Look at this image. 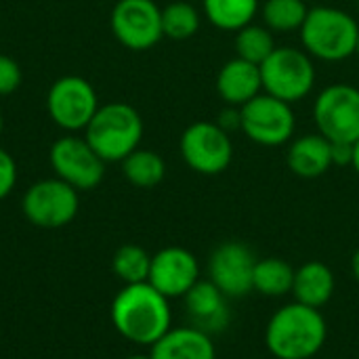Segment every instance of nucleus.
<instances>
[{
  "instance_id": "obj_1",
  "label": "nucleus",
  "mask_w": 359,
  "mask_h": 359,
  "mask_svg": "<svg viewBox=\"0 0 359 359\" xmlns=\"http://www.w3.org/2000/svg\"><path fill=\"white\" fill-rule=\"evenodd\" d=\"M109 316L116 332L139 347H151L172 328L170 299L149 282L124 284L111 301Z\"/></svg>"
},
{
  "instance_id": "obj_2",
  "label": "nucleus",
  "mask_w": 359,
  "mask_h": 359,
  "mask_svg": "<svg viewBox=\"0 0 359 359\" xmlns=\"http://www.w3.org/2000/svg\"><path fill=\"white\" fill-rule=\"evenodd\" d=\"M328 341V322L322 309L286 303L265 326V347L276 359H313Z\"/></svg>"
},
{
  "instance_id": "obj_3",
  "label": "nucleus",
  "mask_w": 359,
  "mask_h": 359,
  "mask_svg": "<svg viewBox=\"0 0 359 359\" xmlns=\"http://www.w3.org/2000/svg\"><path fill=\"white\" fill-rule=\"evenodd\" d=\"M299 36L303 44L301 48L313 59L341 63L355 55L359 23L351 13L339 6L320 4L309 8Z\"/></svg>"
},
{
  "instance_id": "obj_4",
  "label": "nucleus",
  "mask_w": 359,
  "mask_h": 359,
  "mask_svg": "<svg viewBox=\"0 0 359 359\" xmlns=\"http://www.w3.org/2000/svg\"><path fill=\"white\" fill-rule=\"evenodd\" d=\"M84 139L105 164L122 162L128 154L139 149L143 139V118L124 101L99 105L97 114L84 128Z\"/></svg>"
},
{
  "instance_id": "obj_5",
  "label": "nucleus",
  "mask_w": 359,
  "mask_h": 359,
  "mask_svg": "<svg viewBox=\"0 0 359 359\" xmlns=\"http://www.w3.org/2000/svg\"><path fill=\"white\" fill-rule=\"evenodd\" d=\"M261 80L263 93L294 105L309 97L316 86L318 72L313 57L299 46H276L261 63Z\"/></svg>"
},
{
  "instance_id": "obj_6",
  "label": "nucleus",
  "mask_w": 359,
  "mask_h": 359,
  "mask_svg": "<svg viewBox=\"0 0 359 359\" xmlns=\"http://www.w3.org/2000/svg\"><path fill=\"white\" fill-rule=\"evenodd\" d=\"M313 122L328 141L355 143L359 139V86L347 82L328 84L313 101Z\"/></svg>"
},
{
  "instance_id": "obj_7",
  "label": "nucleus",
  "mask_w": 359,
  "mask_h": 359,
  "mask_svg": "<svg viewBox=\"0 0 359 359\" xmlns=\"http://www.w3.org/2000/svg\"><path fill=\"white\" fill-rule=\"evenodd\" d=\"M181 158L198 175L215 177L229 168L233 160V141L217 122L198 120L189 124L179 141Z\"/></svg>"
},
{
  "instance_id": "obj_8",
  "label": "nucleus",
  "mask_w": 359,
  "mask_h": 359,
  "mask_svg": "<svg viewBox=\"0 0 359 359\" xmlns=\"http://www.w3.org/2000/svg\"><path fill=\"white\" fill-rule=\"evenodd\" d=\"M80 191L59 177L40 179L21 200L23 217L40 229H59L69 225L80 210Z\"/></svg>"
},
{
  "instance_id": "obj_9",
  "label": "nucleus",
  "mask_w": 359,
  "mask_h": 359,
  "mask_svg": "<svg viewBox=\"0 0 359 359\" xmlns=\"http://www.w3.org/2000/svg\"><path fill=\"white\" fill-rule=\"evenodd\" d=\"M242 109V133L257 145L282 147L292 141L297 130V114L290 103L261 93Z\"/></svg>"
},
{
  "instance_id": "obj_10",
  "label": "nucleus",
  "mask_w": 359,
  "mask_h": 359,
  "mask_svg": "<svg viewBox=\"0 0 359 359\" xmlns=\"http://www.w3.org/2000/svg\"><path fill=\"white\" fill-rule=\"evenodd\" d=\"M46 109L53 122L67 130L78 133L88 126L99 109L95 86L82 76H63L55 80L46 93Z\"/></svg>"
},
{
  "instance_id": "obj_11",
  "label": "nucleus",
  "mask_w": 359,
  "mask_h": 359,
  "mask_svg": "<svg viewBox=\"0 0 359 359\" xmlns=\"http://www.w3.org/2000/svg\"><path fill=\"white\" fill-rule=\"evenodd\" d=\"M114 38L128 50H149L162 38V8L156 0H118L109 15Z\"/></svg>"
},
{
  "instance_id": "obj_12",
  "label": "nucleus",
  "mask_w": 359,
  "mask_h": 359,
  "mask_svg": "<svg viewBox=\"0 0 359 359\" xmlns=\"http://www.w3.org/2000/svg\"><path fill=\"white\" fill-rule=\"evenodd\" d=\"M55 177L78 191H88L101 185L105 177V162L95 154L84 137L65 135L57 139L48 151Z\"/></svg>"
},
{
  "instance_id": "obj_13",
  "label": "nucleus",
  "mask_w": 359,
  "mask_h": 359,
  "mask_svg": "<svg viewBox=\"0 0 359 359\" xmlns=\"http://www.w3.org/2000/svg\"><path fill=\"white\" fill-rule=\"evenodd\" d=\"M257 257L238 240L221 242L208 257V280L229 299H244L252 292Z\"/></svg>"
},
{
  "instance_id": "obj_14",
  "label": "nucleus",
  "mask_w": 359,
  "mask_h": 359,
  "mask_svg": "<svg viewBox=\"0 0 359 359\" xmlns=\"http://www.w3.org/2000/svg\"><path fill=\"white\" fill-rule=\"evenodd\" d=\"M200 280V263L183 246H166L151 257L147 282L170 301L183 299Z\"/></svg>"
},
{
  "instance_id": "obj_15",
  "label": "nucleus",
  "mask_w": 359,
  "mask_h": 359,
  "mask_svg": "<svg viewBox=\"0 0 359 359\" xmlns=\"http://www.w3.org/2000/svg\"><path fill=\"white\" fill-rule=\"evenodd\" d=\"M183 305H185V316L189 320V326L210 337L225 332L231 324L229 299L210 280H200L183 297Z\"/></svg>"
},
{
  "instance_id": "obj_16",
  "label": "nucleus",
  "mask_w": 359,
  "mask_h": 359,
  "mask_svg": "<svg viewBox=\"0 0 359 359\" xmlns=\"http://www.w3.org/2000/svg\"><path fill=\"white\" fill-rule=\"evenodd\" d=\"M263 93L261 67L240 57L229 59L217 74V95L225 105L242 107Z\"/></svg>"
},
{
  "instance_id": "obj_17",
  "label": "nucleus",
  "mask_w": 359,
  "mask_h": 359,
  "mask_svg": "<svg viewBox=\"0 0 359 359\" xmlns=\"http://www.w3.org/2000/svg\"><path fill=\"white\" fill-rule=\"evenodd\" d=\"M149 359H217V347L210 334L194 326H177L149 347Z\"/></svg>"
},
{
  "instance_id": "obj_18",
  "label": "nucleus",
  "mask_w": 359,
  "mask_h": 359,
  "mask_svg": "<svg viewBox=\"0 0 359 359\" xmlns=\"http://www.w3.org/2000/svg\"><path fill=\"white\" fill-rule=\"evenodd\" d=\"M286 164L301 179H318L332 168L330 141L320 133L297 137L288 143Z\"/></svg>"
},
{
  "instance_id": "obj_19",
  "label": "nucleus",
  "mask_w": 359,
  "mask_h": 359,
  "mask_svg": "<svg viewBox=\"0 0 359 359\" xmlns=\"http://www.w3.org/2000/svg\"><path fill=\"white\" fill-rule=\"evenodd\" d=\"M337 290L334 271L322 261H307L294 271L292 294L297 303H303L313 309L326 307Z\"/></svg>"
},
{
  "instance_id": "obj_20",
  "label": "nucleus",
  "mask_w": 359,
  "mask_h": 359,
  "mask_svg": "<svg viewBox=\"0 0 359 359\" xmlns=\"http://www.w3.org/2000/svg\"><path fill=\"white\" fill-rule=\"evenodd\" d=\"M261 11L259 0H202V13L221 32H240Z\"/></svg>"
},
{
  "instance_id": "obj_21",
  "label": "nucleus",
  "mask_w": 359,
  "mask_h": 359,
  "mask_svg": "<svg viewBox=\"0 0 359 359\" xmlns=\"http://www.w3.org/2000/svg\"><path fill=\"white\" fill-rule=\"evenodd\" d=\"M294 271L297 269L280 257L259 259L255 265L252 290L267 299H282L292 292Z\"/></svg>"
},
{
  "instance_id": "obj_22",
  "label": "nucleus",
  "mask_w": 359,
  "mask_h": 359,
  "mask_svg": "<svg viewBox=\"0 0 359 359\" xmlns=\"http://www.w3.org/2000/svg\"><path fill=\"white\" fill-rule=\"evenodd\" d=\"M122 172L126 181L139 189H151L166 177V162L151 149H135L122 160Z\"/></svg>"
},
{
  "instance_id": "obj_23",
  "label": "nucleus",
  "mask_w": 359,
  "mask_h": 359,
  "mask_svg": "<svg viewBox=\"0 0 359 359\" xmlns=\"http://www.w3.org/2000/svg\"><path fill=\"white\" fill-rule=\"evenodd\" d=\"M259 13L273 34H292L303 27L309 6L305 0H265Z\"/></svg>"
},
{
  "instance_id": "obj_24",
  "label": "nucleus",
  "mask_w": 359,
  "mask_h": 359,
  "mask_svg": "<svg viewBox=\"0 0 359 359\" xmlns=\"http://www.w3.org/2000/svg\"><path fill=\"white\" fill-rule=\"evenodd\" d=\"M276 34L263 25V23H248L246 27H242L240 32H236L233 38V48H236V57L250 61L255 65L261 67V63L276 50Z\"/></svg>"
},
{
  "instance_id": "obj_25",
  "label": "nucleus",
  "mask_w": 359,
  "mask_h": 359,
  "mask_svg": "<svg viewBox=\"0 0 359 359\" xmlns=\"http://www.w3.org/2000/svg\"><path fill=\"white\" fill-rule=\"evenodd\" d=\"M202 25V13L183 0H175L162 8V32L170 40H189Z\"/></svg>"
},
{
  "instance_id": "obj_26",
  "label": "nucleus",
  "mask_w": 359,
  "mask_h": 359,
  "mask_svg": "<svg viewBox=\"0 0 359 359\" xmlns=\"http://www.w3.org/2000/svg\"><path fill=\"white\" fill-rule=\"evenodd\" d=\"M149 267H151V255L137 244L120 246L111 259V269H114L116 278L124 284L147 282Z\"/></svg>"
},
{
  "instance_id": "obj_27",
  "label": "nucleus",
  "mask_w": 359,
  "mask_h": 359,
  "mask_svg": "<svg viewBox=\"0 0 359 359\" xmlns=\"http://www.w3.org/2000/svg\"><path fill=\"white\" fill-rule=\"evenodd\" d=\"M21 78L23 76L19 63L13 57L0 53V97L15 93L21 84Z\"/></svg>"
},
{
  "instance_id": "obj_28",
  "label": "nucleus",
  "mask_w": 359,
  "mask_h": 359,
  "mask_svg": "<svg viewBox=\"0 0 359 359\" xmlns=\"http://www.w3.org/2000/svg\"><path fill=\"white\" fill-rule=\"evenodd\" d=\"M17 185V164L8 151L0 147V200L8 198Z\"/></svg>"
},
{
  "instance_id": "obj_29",
  "label": "nucleus",
  "mask_w": 359,
  "mask_h": 359,
  "mask_svg": "<svg viewBox=\"0 0 359 359\" xmlns=\"http://www.w3.org/2000/svg\"><path fill=\"white\" fill-rule=\"evenodd\" d=\"M225 133H238L242 130V109L236 107V105H225L219 114H217V120H215Z\"/></svg>"
},
{
  "instance_id": "obj_30",
  "label": "nucleus",
  "mask_w": 359,
  "mask_h": 359,
  "mask_svg": "<svg viewBox=\"0 0 359 359\" xmlns=\"http://www.w3.org/2000/svg\"><path fill=\"white\" fill-rule=\"evenodd\" d=\"M332 166H351L353 162V143H332L330 141Z\"/></svg>"
},
{
  "instance_id": "obj_31",
  "label": "nucleus",
  "mask_w": 359,
  "mask_h": 359,
  "mask_svg": "<svg viewBox=\"0 0 359 359\" xmlns=\"http://www.w3.org/2000/svg\"><path fill=\"white\" fill-rule=\"evenodd\" d=\"M351 273H353L355 282L359 284V248L353 252V257H351Z\"/></svg>"
},
{
  "instance_id": "obj_32",
  "label": "nucleus",
  "mask_w": 359,
  "mask_h": 359,
  "mask_svg": "<svg viewBox=\"0 0 359 359\" xmlns=\"http://www.w3.org/2000/svg\"><path fill=\"white\" fill-rule=\"evenodd\" d=\"M351 168L355 170V175L359 177V139L353 143V162H351Z\"/></svg>"
},
{
  "instance_id": "obj_33",
  "label": "nucleus",
  "mask_w": 359,
  "mask_h": 359,
  "mask_svg": "<svg viewBox=\"0 0 359 359\" xmlns=\"http://www.w3.org/2000/svg\"><path fill=\"white\" fill-rule=\"evenodd\" d=\"M124 359H149V353L145 355V353H133V355H126Z\"/></svg>"
},
{
  "instance_id": "obj_34",
  "label": "nucleus",
  "mask_w": 359,
  "mask_h": 359,
  "mask_svg": "<svg viewBox=\"0 0 359 359\" xmlns=\"http://www.w3.org/2000/svg\"><path fill=\"white\" fill-rule=\"evenodd\" d=\"M2 126H4V122H2V114H0V135H2Z\"/></svg>"
},
{
  "instance_id": "obj_35",
  "label": "nucleus",
  "mask_w": 359,
  "mask_h": 359,
  "mask_svg": "<svg viewBox=\"0 0 359 359\" xmlns=\"http://www.w3.org/2000/svg\"><path fill=\"white\" fill-rule=\"evenodd\" d=\"M355 55L359 57V36H358V46H355Z\"/></svg>"
},
{
  "instance_id": "obj_36",
  "label": "nucleus",
  "mask_w": 359,
  "mask_h": 359,
  "mask_svg": "<svg viewBox=\"0 0 359 359\" xmlns=\"http://www.w3.org/2000/svg\"><path fill=\"white\" fill-rule=\"evenodd\" d=\"M358 11H359V0H358Z\"/></svg>"
}]
</instances>
